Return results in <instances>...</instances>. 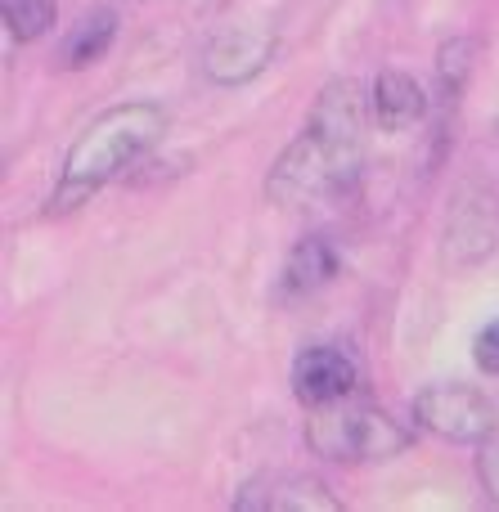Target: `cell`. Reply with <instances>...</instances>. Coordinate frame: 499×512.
<instances>
[{
  "mask_svg": "<svg viewBox=\"0 0 499 512\" xmlns=\"http://www.w3.org/2000/svg\"><path fill=\"white\" fill-rule=\"evenodd\" d=\"M473 360H477V369H482V373H499V319H495V324H486L482 333H477Z\"/></svg>",
  "mask_w": 499,
  "mask_h": 512,
  "instance_id": "cell-14",
  "label": "cell"
},
{
  "mask_svg": "<svg viewBox=\"0 0 499 512\" xmlns=\"http://www.w3.org/2000/svg\"><path fill=\"white\" fill-rule=\"evenodd\" d=\"M369 113H374L378 131L401 135L428 113V95L405 72H378V81L369 86Z\"/></svg>",
  "mask_w": 499,
  "mask_h": 512,
  "instance_id": "cell-9",
  "label": "cell"
},
{
  "mask_svg": "<svg viewBox=\"0 0 499 512\" xmlns=\"http://www.w3.org/2000/svg\"><path fill=\"white\" fill-rule=\"evenodd\" d=\"M369 95L360 81L333 77L315 95L302 131L288 140L266 176V198L284 212L320 207L342 198L365 171L369 153Z\"/></svg>",
  "mask_w": 499,
  "mask_h": 512,
  "instance_id": "cell-1",
  "label": "cell"
},
{
  "mask_svg": "<svg viewBox=\"0 0 499 512\" xmlns=\"http://www.w3.org/2000/svg\"><path fill=\"white\" fill-rule=\"evenodd\" d=\"M113 36H117L113 9H95V14H86L68 32V41H63V68H90V63H99L108 54V45H113Z\"/></svg>",
  "mask_w": 499,
  "mask_h": 512,
  "instance_id": "cell-11",
  "label": "cell"
},
{
  "mask_svg": "<svg viewBox=\"0 0 499 512\" xmlns=\"http://www.w3.org/2000/svg\"><path fill=\"white\" fill-rule=\"evenodd\" d=\"M499 239V194L486 180H464L446 212V261L468 270L491 256Z\"/></svg>",
  "mask_w": 499,
  "mask_h": 512,
  "instance_id": "cell-5",
  "label": "cell"
},
{
  "mask_svg": "<svg viewBox=\"0 0 499 512\" xmlns=\"http://www.w3.org/2000/svg\"><path fill=\"white\" fill-rule=\"evenodd\" d=\"M167 131V108L153 99H131V104H113L72 140L63 153V171L54 180L50 216L72 212V207L90 203L104 185H113L131 162H140Z\"/></svg>",
  "mask_w": 499,
  "mask_h": 512,
  "instance_id": "cell-2",
  "label": "cell"
},
{
  "mask_svg": "<svg viewBox=\"0 0 499 512\" xmlns=\"http://www.w3.org/2000/svg\"><path fill=\"white\" fill-rule=\"evenodd\" d=\"M0 14H5V32L9 41L27 45V41H41L45 32L54 27V0H0Z\"/></svg>",
  "mask_w": 499,
  "mask_h": 512,
  "instance_id": "cell-12",
  "label": "cell"
},
{
  "mask_svg": "<svg viewBox=\"0 0 499 512\" xmlns=\"http://www.w3.org/2000/svg\"><path fill=\"white\" fill-rule=\"evenodd\" d=\"M306 445L329 463H383L410 445V432L387 409L360 400L356 391L333 405L306 409Z\"/></svg>",
  "mask_w": 499,
  "mask_h": 512,
  "instance_id": "cell-3",
  "label": "cell"
},
{
  "mask_svg": "<svg viewBox=\"0 0 499 512\" xmlns=\"http://www.w3.org/2000/svg\"><path fill=\"white\" fill-rule=\"evenodd\" d=\"M239 512H338L342 499L306 472H261L234 495Z\"/></svg>",
  "mask_w": 499,
  "mask_h": 512,
  "instance_id": "cell-6",
  "label": "cell"
},
{
  "mask_svg": "<svg viewBox=\"0 0 499 512\" xmlns=\"http://www.w3.org/2000/svg\"><path fill=\"white\" fill-rule=\"evenodd\" d=\"M360 382V369L342 346H306L293 360V396L302 409L333 405V400L351 396Z\"/></svg>",
  "mask_w": 499,
  "mask_h": 512,
  "instance_id": "cell-8",
  "label": "cell"
},
{
  "mask_svg": "<svg viewBox=\"0 0 499 512\" xmlns=\"http://www.w3.org/2000/svg\"><path fill=\"white\" fill-rule=\"evenodd\" d=\"M333 274H338V252H333V243L324 239V234H311V239H302L293 252H288V261H284V292L302 297V292L324 288Z\"/></svg>",
  "mask_w": 499,
  "mask_h": 512,
  "instance_id": "cell-10",
  "label": "cell"
},
{
  "mask_svg": "<svg viewBox=\"0 0 499 512\" xmlns=\"http://www.w3.org/2000/svg\"><path fill=\"white\" fill-rule=\"evenodd\" d=\"M477 477H482L486 499L499 508V432L491 441H482V454H477Z\"/></svg>",
  "mask_w": 499,
  "mask_h": 512,
  "instance_id": "cell-13",
  "label": "cell"
},
{
  "mask_svg": "<svg viewBox=\"0 0 499 512\" xmlns=\"http://www.w3.org/2000/svg\"><path fill=\"white\" fill-rule=\"evenodd\" d=\"M275 59V32L270 27H225L207 41L203 68L221 86H243L257 72H266V63Z\"/></svg>",
  "mask_w": 499,
  "mask_h": 512,
  "instance_id": "cell-7",
  "label": "cell"
},
{
  "mask_svg": "<svg viewBox=\"0 0 499 512\" xmlns=\"http://www.w3.org/2000/svg\"><path fill=\"white\" fill-rule=\"evenodd\" d=\"M414 423L455 445H482L499 432V409L482 387L468 382H432L414 396Z\"/></svg>",
  "mask_w": 499,
  "mask_h": 512,
  "instance_id": "cell-4",
  "label": "cell"
}]
</instances>
